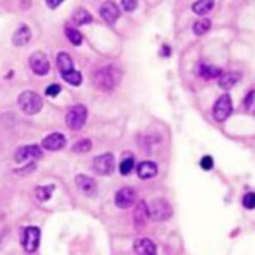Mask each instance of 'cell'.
<instances>
[{
    "label": "cell",
    "mask_w": 255,
    "mask_h": 255,
    "mask_svg": "<svg viewBox=\"0 0 255 255\" xmlns=\"http://www.w3.org/2000/svg\"><path fill=\"white\" fill-rule=\"evenodd\" d=\"M121 71L114 66H106L95 72L93 82L95 86L102 91H111L120 83Z\"/></svg>",
    "instance_id": "6da1fadb"
},
{
    "label": "cell",
    "mask_w": 255,
    "mask_h": 255,
    "mask_svg": "<svg viewBox=\"0 0 255 255\" xmlns=\"http://www.w3.org/2000/svg\"><path fill=\"white\" fill-rule=\"evenodd\" d=\"M150 218L153 221H164L172 217L173 207L165 199L157 198L148 204Z\"/></svg>",
    "instance_id": "7a4b0ae2"
},
{
    "label": "cell",
    "mask_w": 255,
    "mask_h": 255,
    "mask_svg": "<svg viewBox=\"0 0 255 255\" xmlns=\"http://www.w3.org/2000/svg\"><path fill=\"white\" fill-rule=\"evenodd\" d=\"M20 110L26 115H35L39 113L43 107L42 98L33 91H25L18 98Z\"/></svg>",
    "instance_id": "3957f363"
},
{
    "label": "cell",
    "mask_w": 255,
    "mask_h": 255,
    "mask_svg": "<svg viewBox=\"0 0 255 255\" xmlns=\"http://www.w3.org/2000/svg\"><path fill=\"white\" fill-rule=\"evenodd\" d=\"M87 117V108L84 105H76L68 112L66 116V124L69 129L73 131H79L86 123Z\"/></svg>",
    "instance_id": "277c9868"
},
{
    "label": "cell",
    "mask_w": 255,
    "mask_h": 255,
    "mask_svg": "<svg viewBox=\"0 0 255 255\" xmlns=\"http://www.w3.org/2000/svg\"><path fill=\"white\" fill-rule=\"evenodd\" d=\"M232 100L228 94L220 96L213 105L212 116L216 122H224L232 113Z\"/></svg>",
    "instance_id": "5b68a950"
},
{
    "label": "cell",
    "mask_w": 255,
    "mask_h": 255,
    "mask_svg": "<svg viewBox=\"0 0 255 255\" xmlns=\"http://www.w3.org/2000/svg\"><path fill=\"white\" fill-rule=\"evenodd\" d=\"M115 157L111 153L96 156L93 160V169L99 176H109L114 172Z\"/></svg>",
    "instance_id": "8992f818"
},
{
    "label": "cell",
    "mask_w": 255,
    "mask_h": 255,
    "mask_svg": "<svg viewBox=\"0 0 255 255\" xmlns=\"http://www.w3.org/2000/svg\"><path fill=\"white\" fill-rule=\"evenodd\" d=\"M136 191L131 187H124L117 192L115 196V204L121 209H127L136 203Z\"/></svg>",
    "instance_id": "52a82bcc"
},
{
    "label": "cell",
    "mask_w": 255,
    "mask_h": 255,
    "mask_svg": "<svg viewBox=\"0 0 255 255\" xmlns=\"http://www.w3.org/2000/svg\"><path fill=\"white\" fill-rule=\"evenodd\" d=\"M29 65L32 71L39 76L48 74L50 70V62L43 52H35L29 58Z\"/></svg>",
    "instance_id": "ba28073f"
},
{
    "label": "cell",
    "mask_w": 255,
    "mask_h": 255,
    "mask_svg": "<svg viewBox=\"0 0 255 255\" xmlns=\"http://www.w3.org/2000/svg\"><path fill=\"white\" fill-rule=\"evenodd\" d=\"M41 232L36 226H29L24 231L23 247L27 252H35L40 244Z\"/></svg>",
    "instance_id": "9c48e42d"
},
{
    "label": "cell",
    "mask_w": 255,
    "mask_h": 255,
    "mask_svg": "<svg viewBox=\"0 0 255 255\" xmlns=\"http://www.w3.org/2000/svg\"><path fill=\"white\" fill-rule=\"evenodd\" d=\"M75 185L79 193L85 197H93L97 192L96 182L92 178L82 174L75 178Z\"/></svg>",
    "instance_id": "30bf717a"
},
{
    "label": "cell",
    "mask_w": 255,
    "mask_h": 255,
    "mask_svg": "<svg viewBox=\"0 0 255 255\" xmlns=\"http://www.w3.org/2000/svg\"><path fill=\"white\" fill-rule=\"evenodd\" d=\"M42 154V151L37 145H30L19 148L14 154V158L16 162H23L29 158H39Z\"/></svg>",
    "instance_id": "8fae6325"
},
{
    "label": "cell",
    "mask_w": 255,
    "mask_h": 255,
    "mask_svg": "<svg viewBox=\"0 0 255 255\" xmlns=\"http://www.w3.org/2000/svg\"><path fill=\"white\" fill-rule=\"evenodd\" d=\"M100 14L108 24L113 25L119 19L121 11L115 2L106 1L102 4L100 8Z\"/></svg>",
    "instance_id": "7c38bea8"
},
{
    "label": "cell",
    "mask_w": 255,
    "mask_h": 255,
    "mask_svg": "<svg viewBox=\"0 0 255 255\" xmlns=\"http://www.w3.org/2000/svg\"><path fill=\"white\" fill-rule=\"evenodd\" d=\"M134 223L137 229H142L144 228L148 220L150 219V213H149V208L148 204L146 202L141 201L138 203L134 209Z\"/></svg>",
    "instance_id": "4fadbf2b"
},
{
    "label": "cell",
    "mask_w": 255,
    "mask_h": 255,
    "mask_svg": "<svg viewBox=\"0 0 255 255\" xmlns=\"http://www.w3.org/2000/svg\"><path fill=\"white\" fill-rule=\"evenodd\" d=\"M133 248L138 255H156V245L147 237L136 239Z\"/></svg>",
    "instance_id": "5bb4252c"
},
{
    "label": "cell",
    "mask_w": 255,
    "mask_h": 255,
    "mask_svg": "<svg viewBox=\"0 0 255 255\" xmlns=\"http://www.w3.org/2000/svg\"><path fill=\"white\" fill-rule=\"evenodd\" d=\"M67 140L64 135L60 133H53L48 135L42 141V147L48 151H59L66 146Z\"/></svg>",
    "instance_id": "9a60e30c"
},
{
    "label": "cell",
    "mask_w": 255,
    "mask_h": 255,
    "mask_svg": "<svg viewBox=\"0 0 255 255\" xmlns=\"http://www.w3.org/2000/svg\"><path fill=\"white\" fill-rule=\"evenodd\" d=\"M157 165L153 161H142L137 166L138 177L142 180H150L157 175Z\"/></svg>",
    "instance_id": "2e32d148"
},
{
    "label": "cell",
    "mask_w": 255,
    "mask_h": 255,
    "mask_svg": "<svg viewBox=\"0 0 255 255\" xmlns=\"http://www.w3.org/2000/svg\"><path fill=\"white\" fill-rule=\"evenodd\" d=\"M57 66H58V69H59L62 77L72 73L73 71H75V68H74L73 61H72L71 57L69 56V54H67L65 52H60L58 54V56H57Z\"/></svg>",
    "instance_id": "e0dca14e"
},
{
    "label": "cell",
    "mask_w": 255,
    "mask_h": 255,
    "mask_svg": "<svg viewBox=\"0 0 255 255\" xmlns=\"http://www.w3.org/2000/svg\"><path fill=\"white\" fill-rule=\"evenodd\" d=\"M241 74L238 72H228L223 74L218 82L219 87L224 90H230L240 81Z\"/></svg>",
    "instance_id": "ac0fdd59"
},
{
    "label": "cell",
    "mask_w": 255,
    "mask_h": 255,
    "mask_svg": "<svg viewBox=\"0 0 255 255\" xmlns=\"http://www.w3.org/2000/svg\"><path fill=\"white\" fill-rule=\"evenodd\" d=\"M30 39H31V31L27 25L23 24L13 34L12 42L16 46H24L30 41Z\"/></svg>",
    "instance_id": "d6986e66"
},
{
    "label": "cell",
    "mask_w": 255,
    "mask_h": 255,
    "mask_svg": "<svg viewBox=\"0 0 255 255\" xmlns=\"http://www.w3.org/2000/svg\"><path fill=\"white\" fill-rule=\"evenodd\" d=\"M197 72H198L199 76H201L206 80L217 78L221 74V70L219 68L209 65L207 63H200L198 65Z\"/></svg>",
    "instance_id": "ffe728a7"
},
{
    "label": "cell",
    "mask_w": 255,
    "mask_h": 255,
    "mask_svg": "<svg viewBox=\"0 0 255 255\" xmlns=\"http://www.w3.org/2000/svg\"><path fill=\"white\" fill-rule=\"evenodd\" d=\"M92 20H93L92 15L87 10H85L83 8L77 9L72 15V21L77 26L90 24L92 22Z\"/></svg>",
    "instance_id": "44dd1931"
},
{
    "label": "cell",
    "mask_w": 255,
    "mask_h": 255,
    "mask_svg": "<svg viewBox=\"0 0 255 255\" xmlns=\"http://www.w3.org/2000/svg\"><path fill=\"white\" fill-rule=\"evenodd\" d=\"M214 6V0H198L194 3L192 9L198 15H205L207 14Z\"/></svg>",
    "instance_id": "7402d4cb"
},
{
    "label": "cell",
    "mask_w": 255,
    "mask_h": 255,
    "mask_svg": "<svg viewBox=\"0 0 255 255\" xmlns=\"http://www.w3.org/2000/svg\"><path fill=\"white\" fill-rule=\"evenodd\" d=\"M92 147H93V144H92L91 140L82 139V140L76 142L71 150L76 153H85L90 152L92 150Z\"/></svg>",
    "instance_id": "603a6c76"
},
{
    "label": "cell",
    "mask_w": 255,
    "mask_h": 255,
    "mask_svg": "<svg viewBox=\"0 0 255 255\" xmlns=\"http://www.w3.org/2000/svg\"><path fill=\"white\" fill-rule=\"evenodd\" d=\"M54 190H55V186H53V185L44 186V187H38L36 189V191H35L36 198L40 202H47L52 197V194H53Z\"/></svg>",
    "instance_id": "cb8c5ba5"
},
{
    "label": "cell",
    "mask_w": 255,
    "mask_h": 255,
    "mask_svg": "<svg viewBox=\"0 0 255 255\" xmlns=\"http://www.w3.org/2000/svg\"><path fill=\"white\" fill-rule=\"evenodd\" d=\"M211 27V21L208 18H202L198 20L194 25V32L196 35H204L205 34Z\"/></svg>",
    "instance_id": "d4e9b609"
},
{
    "label": "cell",
    "mask_w": 255,
    "mask_h": 255,
    "mask_svg": "<svg viewBox=\"0 0 255 255\" xmlns=\"http://www.w3.org/2000/svg\"><path fill=\"white\" fill-rule=\"evenodd\" d=\"M65 33H66L67 38L69 39V41L72 44H74L76 46H79V45L82 44L83 37H82L81 33L77 29H75L73 27H67L66 30H65Z\"/></svg>",
    "instance_id": "484cf974"
},
{
    "label": "cell",
    "mask_w": 255,
    "mask_h": 255,
    "mask_svg": "<svg viewBox=\"0 0 255 255\" xmlns=\"http://www.w3.org/2000/svg\"><path fill=\"white\" fill-rule=\"evenodd\" d=\"M62 78H63L68 84L72 85V86H76V87H77V86H80L81 83H82V80H83L81 73L78 72L77 70L73 71L72 73H70V74H68V75H66V76H63Z\"/></svg>",
    "instance_id": "4316f807"
},
{
    "label": "cell",
    "mask_w": 255,
    "mask_h": 255,
    "mask_svg": "<svg viewBox=\"0 0 255 255\" xmlns=\"http://www.w3.org/2000/svg\"><path fill=\"white\" fill-rule=\"evenodd\" d=\"M135 166V160L133 157H127L124 160H122L120 164V173L123 176L129 175Z\"/></svg>",
    "instance_id": "83f0119b"
},
{
    "label": "cell",
    "mask_w": 255,
    "mask_h": 255,
    "mask_svg": "<svg viewBox=\"0 0 255 255\" xmlns=\"http://www.w3.org/2000/svg\"><path fill=\"white\" fill-rule=\"evenodd\" d=\"M243 206L248 209H253L255 206V195L253 193H248L244 196L242 201Z\"/></svg>",
    "instance_id": "f1b7e54d"
},
{
    "label": "cell",
    "mask_w": 255,
    "mask_h": 255,
    "mask_svg": "<svg viewBox=\"0 0 255 255\" xmlns=\"http://www.w3.org/2000/svg\"><path fill=\"white\" fill-rule=\"evenodd\" d=\"M61 92V86L58 84H52L49 87H47L45 94L49 97H56Z\"/></svg>",
    "instance_id": "f546056e"
},
{
    "label": "cell",
    "mask_w": 255,
    "mask_h": 255,
    "mask_svg": "<svg viewBox=\"0 0 255 255\" xmlns=\"http://www.w3.org/2000/svg\"><path fill=\"white\" fill-rule=\"evenodd\" d=\"M201 166L204 171H210L213 167V158L210 155H204L201 160Z\"/></svg>",
    "instance_id": "4dcf8cb0"
},
{
    "label": "cell",
    "mask_w": 255,
    "mask_h": 255,
    "mask_svg": "<svg viewBox=\"0 0 255 255\" xmlns=\"http://www.w3.org/2000/svg\"><path fill=\"white\" fill-rule=\"evenodd\" d=\"M122 5L126 11H134L138 6V0H122Z\"/></svg>",
    "instance_id": "1f68e13d"
},
{
    "label": "cell",
    "mask_w": 255,
    "mask_h": 255,
    "mask_svg": "<svg viewBox=\"0 0 255 255\" xmlns=\"http://www.w3.org/2000/svg\"><path fill=\"white\" fill-rule=\"evenodd\" d=\"M254 92L253 91H251L247 96H246V98H245V101H244V104H245V106H246V108L247 109H249V108H251L252 106H253V100H254Z\"/></svg>",
    "instance_id": "d6a6232c"
},
{
    "label": "cell",
    "mask_w": 255,
    "mask_h": 255,
    "mask_svg": "<svg viewBox=\"0 0 255 255\" xmlns=\"http://www.w3.org/2000/svg\"><path fill=\"white\" fill-rule=\"evenodd\" d=\"M63 1H64V0H46V4L48 5L49 8L55 9V8H57Z\"/></svg>",
    "instance_id": "836d02e7"
}]
</instances>
